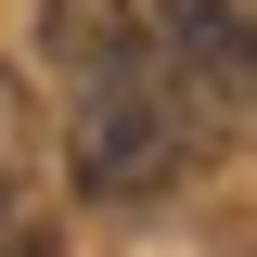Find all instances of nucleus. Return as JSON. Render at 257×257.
Here are the masks:
<instances>
[{"label": "nucleus", "instance_id": "obj_1", "mask_svg": "<svg viewBox=\"0 0 257 257\" xmlns=\"http://www.w3.org/2000/svg\"><path fill=\"white\" fill-rule=\"evenodd\" d=\"M231 90L206 64H180L167 39H128V52L77 64V180L103 206H155V193L193 180V155L219 142Z\"/></svg>", "mask_w": 257, "mask_h": 257}, {"label": "nucleus", "instance_id": "obj_3", "mask_svg": "<svg viewBox=\"0 0 257 257\" xmlns=\"http://www.w3.org/2000/svg\"><path fill=\"white\" fill-rule=\"evenodd\" d=\"M0 167H13V77H0Z\"/></svg>", "mask_w": 257, "mask_h": 257}, {"label": "nucleus", "instance_id": "obj_2", "mask_svg": "<svg viewBox=\"0 0 257 257\" xmlns=\"http://www.w3.org/2000/svg\"><path fill=\"white\" fill-rule=\"evenodd\" d=\"M0 257H64V244H52V231H0Z\"/></svg>", "mask_w": 257, "mask_h": 257}]
</instances>
